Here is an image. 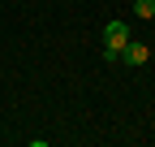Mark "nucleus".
<instances>
[{
    "instance_id": "f257e3e1",
    "label": "nucleus",
    "mask_w": 155,
    "mask_h": 147,
    "mask_svg": "<svg viewBox=\"0 0 155 147\" xmlns=\"http://www.w3.org/2000/svg\"><path fill=\"white\" fill-rule=\"evenodd\" d=\"M104 43H108V48H125V43H129V26L121 22V17H112V22L104 26Z\"/></svg>"
},
{
    "instance_id": "f03ea898",
    "label": "nucleus",
    "mask_w": 155,
    "mask_h": 147,
    "mask_svg": "<svg viewBox=\"0 0 155 147\" xmlns=\"http://www.w3.org/2000/svg\"><path fill=\"white\" fill-rule=\"evenodd\" d=\"M121 61H125V65H147V61H151V48H147V43H134V39H129V43L121 48Z\"/></svg>"
},
{
    "instance_id": "7ed1b4c3",
    "label": "nucleus",
    "mask_w": 155,
    "mask_h": 147,
    "mask_svg": "<svg viewBox=\"0 0 155 147\" xmlns=\"http://www.w3.org/2000/svg\"><path fill=\"white\" fill-rule=\"evenodd\" d=\"M134 13H138L142 22H151L155 17V0H134Z\"/></svg>"
}]
</instances>
